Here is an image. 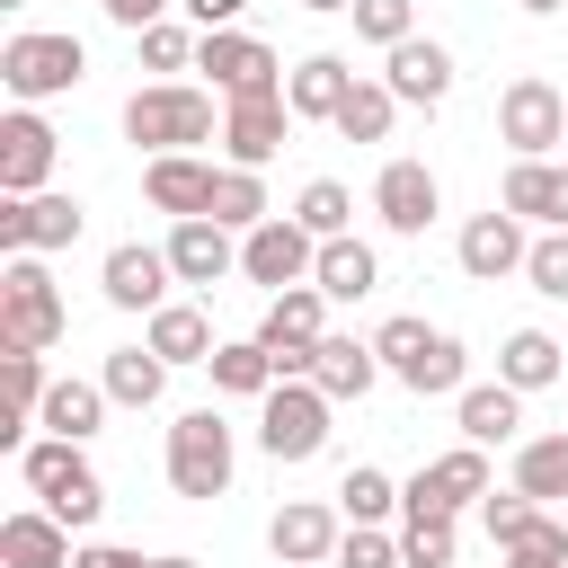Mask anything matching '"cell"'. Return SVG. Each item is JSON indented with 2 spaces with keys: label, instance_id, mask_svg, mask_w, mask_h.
I'll return each mask as SVG.
<instances>
[{
  "label": "cell",
  "instance_id": "60d3db41",
  "mask_svg": "<svg viewBox=\"0 0 568 568\" xmlns=\"http://www.w3.org/2000/svg\"><path fill=\"white\" fill-rule=\"evenodd\" d=\"M479 524H488V541L506 550V541H524V532L541 524V506H532L524 488H506V497H479Z\"/></svg>",
  "mask_w": 568,
  "mask_h": 568
},
{
  "label": "cell",
  "instance_id": "52a82bcc",
  "mask_svg": "<svg viewBox=\"0 0 568 568\" xmlns=\"http://www.w3.org/2000/svg\"><path fill=\"white\" fill-rule=\"evenodd\" d=\"M497 142H506L515 160H550V142H568V98H559L541 71L506 80V98H497Z\"/></svg>",
  "mask_w": 568,
  "mask_h": 568
},
{
  "label": "cell",
  "instance_id": "836d02e7",
  "mask_svg": "<svg viewBox=\"0 0 568 568\" xmlns=\"http://www.w3.org/2000/svg\"><path fill=\"white\" fill-rule=\"evenodd\" d=\"M293 222H302L311 240H346V222H355V195H346L337 178H311V186L293 195Z\"/></svg>",
  "mask_w": 568,
  "mask_h": 568
},
{
  "label": "cell",
  "instance_id": "c3c4849f",
  "mask_svg": "<svg viewBox=\"0 0 568 568\" xmlns=\"http://www.w3.org/2000/svg\"><path fill=\"white\" fill-rule=\"evenodd\" d=\"M302 9H320V18H328V9H355V0H302Z\"/></svg>",
  "mask_w": 568,
  "mask_h": 568
},
{
  "label": "cell",
  "instance_id": "ffe728a7",
  "mask_svg": "<svg viewBox=\"0 0 568 568\" xmlns=\"http://www.w3.org/2000/svg\"><path fill=\"white\" fill-rule=\"evenodd\" d=\"M169 266H178V284H222L240 266V231H222L213 213L204 222H178L169 231Z\"/></svg>",
  "mask_w": 568,
  "mask_h": 568
},
{
  "label": "cell",
  "instance_id": "7c38bea8",
  "mask_svg": "<svg viewBox=\"0 0 568 568\" xmlns=\"http://www.w3.org/2000/svg\"><path fill=\"white\" fill-rule=\"evenodd\" d=\"M373 213H382V231L417 240V231L444 213V186H435V169H426V160H390V169L373 178Z\"/></svg>",
  "mask_w": 568,
  "mask_h": 568
},
{
  "label": "cell",
  "instance_id": "1f68e13d",
  "mask_svg": "<svg viewBox=\"0 0 568 568\" xmlns=\"http://www.w3.org/2000/svg\"><path fill=\"white\" fill-rule=\"evenodd\" d=\"M213 222L222 231H257V222H275V204H266V186H257V169H222V186H213Z\"/></svg>",
  "mask_w": 568,
  "mask_h": 568
},
{
  "label": "cell",
  "instance_id": "d4e9b609",
  "mask_svg": "<svg viewBox=\"0 0 568 568\" xmlns=\"http://www.w3.org/2000/svg\"><path fill=\"white\" fill-rule=\"evenodd\" d=\"M559 373H568V346H559L550 328H515V337L497 346V382H506V390H550Z\"/></svg>",
  "mask_w": 568,
  "mask_h": 568
},
{
  "label": "cell",
  "instance_id": "ab89813d",
  "mask_svg": "<svg viewBox=\"0 0 568 568\" xmlns=\"http://www.w3.org/2000/svg\"><path fill=\"white\" fill-rule=\"evenodd\" d=\"M497 568H568V524L559 515H541L524 541H506V559Z\"/></svg>",
  "mask_w": 568,
  "mask_h": 568
},
{
  "label": "cell",
  "instance_id": "7a4b0ae2",
  "mask_svg": "<svg viewBox=\"0 0 568 568\" xmlns=\"http://www.w3.org/2000/svg\"><path fill=\"white\" fill-rule=\"evenodd\" d=\"M231 470H240V444H231L222 408H186V417L169 426V488L195 497V506H213V497L231 488Z\"/></svg>",
  "mask_w": 568,
  "mask_h": 568
},
{
  "label": "cell",
  "instance_id": "3957f363",
  "mask_svg": "<svg viewBox=\"0 0 568 568\" xmlns=\"http://www.w3.org/2000/svg\"><path fill=\"white\" fill-rule=\"evenodd\" d=\"M18 479L44 497V515H62L71 532H89L98 524V506H106V488H98V470L80 462V444H62V435H44V444H27L18 453Z\"/></svg>",
  "mask_w": 568,
  "mask_h": 568
},
{
  "label": "cell",
  "instance_id": "d6986e66",
  "mask_svg": "<svg viewBox=\"0 0 568 568\" xmlns=\"http://www.w3.org/2000/svg\"><path fill=\"white\" fill-rule=\"evenodd\" d=\"M346 89H355V62H346V53H311V62L284 71V106H293V124H337Z\"/></svg>",
  "mask_w": 568,
  "mask_h": 568
},
{
  "label": "cell",
  "instance_id": "9c48e42d",
  "mask_svg": "<svg viewBox=\"0 0 568 568\" xmlns=\"http://www.w3.org/2000/svg\"><path fill=\"white\" fill-rule=\"evenodd\" d=\"M89 231V204L80 195H9L0 204V248L9 257H53Z\"/></svg>",
  "mask_w": 568,
  "mask_h": 568
},
{
  "label": "cell",
  "instance_id": "277c9868",
  "mask_svg": "<svg viewBox=\"0 0 568 568\" xmlns=\"http://www.w3.org/2000/svg\"><path fill=\"white\" fill-rule=\"evenodd\" d=\"M0 80H9V98H62V89H80L89 80V44L80 36H53V27H27V36H9L0 44Z\"/></svg>",
  "mask_w": 568,
  "mask_h": 568
},
{
  "label": "cell",
  "instance_id": "4fadbf2b",
  "mask_svg": "<svg viewBox=\"0 0 568 568\" xmlns=\"http://www.w3.org/2000/svg\"><path fill=\"white\" fill-rule=\"evenodd\" d=\"M524 257H532V240H524V222H515L506 204H488V213H470V222H462V275H470V284L524 275Z\"/></svg>",
  "mask_w": 568,
  "mask_h": 568
},
{
  "label": "cell",
  "instance_id": "cb8c5ba5",
  "mask_svg": "<svg viewBox=\"0 0 568 568\" xmlns=\"http://www.w3.org/2000/svg\"><path fill=\"white\" fill-rule=\"evenodd\" d=\"M453 417H462V444H515V426H524V390H506V382H470L462 399H453Z\"/></svg>",
  "mask_w": 568,
  "mask_h": 568
},
{
  "label": "cell",
  "instance_id": "d590c367",
  "mask_svg": "<svg viewBox=\"0 0 568 568\" xmlns=\"http://www.w3.org/2000/svg\"><path fill=\"white\" fill-rule=\"evenodd\" d=\"M337 515H346V524H382V515H399V479L373 470V462H355L346 488H337Z\"/></svg>",
  "mask_w": 568,
  "mask_h": 568
},
{
  "label": "cell",
  "instance_id": "4dcf8cb0",
  "mask_svg": "<svg viewBox=\"0 0 568 568\" xmlns=\"http://www.w3.org/2000/svg\"><path fill=\"white\" fill-rule=\"evenodd\" d=\"M98 382H106V399H115V408H151V399L169 390V364H160L151 346H115Z\"/></svg>",
  "mask_w": 568,
  "mask_h": 568
},
{
  "label": "cell",
  "instance_id": "7dc6e473",
  "mask_svg": "<svg viewBox=\"0 0 568 568\" xmlns=\"http://www.w3.org/2000/svg\"><path fill=\"white\" fill-rule=\"evenodd\" d=\"M71 568H151V559H142V550H115V541H80Z\"/></svg>",
  "mask_w": 568,
  "mask_h": 568
},
{
  "label": "cell",
  "instance_id": "484cf974",
  "mask_svg": "<svg viewBox=\"0 0 568 568\" xmlns=\"http://www.w3.org/2000/svg\"><path fill=\"white\" fill-rule=\"evenodd\" d=\"M311 284L328 293V302H364L373 284H382V257L346 231V240H320V266H311Z\"/></svg>",
  "mask_w": 568,
  "mask_h": 568
},
{
  "label": "cell",
  "instance_id": "5bb4252c",
  "mask_svg": "<svg viewBox=\"0 0 568 568\" xmlns=\"http://www.w3.org/2000/svg\"><path fill=\"white\" fill-rule=\"evenodd\" d=\"M169 248H142V240H115L106 248V266H98V293L115 302V311H160L169 302Z\"/></svg>",
  "mask_w": 568,
  "mask_h": 568
},
{
  "label": "cell",
  "instance_id": "74e56055",
  "mask_svg": "<svg viewBox=\"0 0 568 568\" xmlns=\"http://www.w3.org/2000/svg\"><path fill=\"white\" fill-rule=\"evenodd\" d=\"M355 36L382 44V53L408 44V36H417V0H355Z\"/></svg>",
  "mask_w": 568,
  "mask_h": 568
},
{
  "label": "cell",
  "instance_id": "f6af8a7d",
  "mask_svg": "<svg viewBox=\"0 0 568 568\" xmlns=\"http://www.w3.org/2000/svg\"><path fill=\"white\" fill-rule=\"evenodd\" d=\"M98 9H106L124 36H142V27H160V18H169V9H186V0H98Z\"/></svg>",
  "mask_w": 568,
  "mask_h": 568
},
{
  "label": "cell",
  "instance_id": "603a6c76",
  "mask_svg": "<svg viewBox=\"0 0 568 568\" xmlns=\"http://www.w3.org/2000/svg\"><path fill=\"white\" fill-rule=\"evenodd\" d=\"M142 346H151L160 364H213V346H222V337H213V320H204L195 302H160V311H151V328H142Z\"/></svg>",
  "mask_w": 568,
  "mask_h": 568
},
{
  "label": "cell",
  "instance_id": "4316f807",
  "mask_svg": "<svg viewBox=\"0 0 568 568\" xmlns=\"http://www.w3.org/2000/svg\"><path fill=\"white\" fill-rule=\"evenodd\" d=\"M311 382H320L328 399H364V390L382 382V355H373L364 337H320V355H311Z\"/></svg>",
  "mask_w": 568,
  "mask_h": 568
},
{
  "label": "cell",
  "instance_id": "6da1fadb",
  "mask_svg": "<svg viewBox=\"0 0 568 568\" xmlns=\"http://www.w3.org/2000/svg\"><path fill=\"white\" fill-rule=\"evenodd\" d=\"M124 142H151V160L195 151V142H213V98L186 80H151L124 98Z\"/></svg>",
  "mask_w": 568,
  "mask_h": 568
},
{
  "label": "cell",
  "instance_id": "d6a6232c",
  "mask_svg": "<svg viewBox=\"0 0 568 568\" xmlns=\"http://www.w3.org/2000/svg\"><path fill=\"white\" fill-rule=\"evenodd\" d=\"M390 115H399V98H390L382 80H355L346 106H337V133H346V142H390Z\"/></svg>",
  "mask_w": 568,
  "mask_h": 568
},
{
  "label": "cell",
  "instance_id": "f546056e",
  "mask_svg": "<svg viewBox=\"0 0 568 568\" xmlns=\"http://www.w3.org/2000/svg\"><path fill=\"white\" fill-rule=\"evenodd\" d=\"M515 488H524L532 506L568 497V426H559V435H524V444H515Z\"/></svg>",
  "mask_w": 568,
  "mask_h": 568
},
{
  "label": "cell",
  "instance_id": "b9f144b4",
  "mask_svg": "<svg viewBox=\"0 0 568 568\" xmlns=\"http://www.w3.org/2000/svg\"><path fill=\"white\" fill-rule=\"evenodd\" d=\"M337 568H408V559H399V532H382V524H346Z\"/></svg>",
  "mask_w": 568,
  "mask_h": 568
},
{
  "label": "cell",
  "instance_id": "7402d4cb",
  "mask_svg": "<svg viewBox=\"0 0 568 568\" xmlns=\"http://www.w3.org/2000/svg\"><path fill=\"white\" fill-rule=\"evenodd\" d=\"M0 559H9V568H71L80 550H71V524H62V515L27 506V515L0 524Z\"/></svg>",
  "mask_w": 568,
  "mask_h": 568
},
{
  "label": "cell",
  "instance_id": "681fc988",
  "mask_svg": "<svg viewBox=\"0 0 568 568\" xmlns=\"http://www.w3.org/2000/svg\"><path fill=\"white\" fill-rule=\"evenodd\" d=\"M524 9H532V18H550V9H568V0H524Z\"/></svg>",
  "mask_w": 568,
  "mask_h": 568
},
{
  "label": "cell",
  "instance_id": "f35d334b",
  "mask_svg": "<svg viewBox=\"0 0 568 568\" xmlns=\"http://www.w3.org/2000/svg\"><path fill=\"white\" fill-rule=\"evenodd\" d=\"M426 346H435V328H426V320H408V311L373 328V355H382V373H408V364H417Z\"/></svg>",
  "mask_w": 568,
  "mask_h": 568
},
{
  "label": "cell",
  "instance_id": "ac0fdd59",
  "mask_svg": "<svg viewBox=\"0 0 568 568\" xmlns=\"http://www.w3.org/2000/svg\"><path fill=\"white\" fill-rule=\"evenodd\" d=\"M382 89H390L399 106H444V98H453V53H444L435 36H408V44H390Z\"/></svg>",
  "mask_w": 568,
  "mask_h": 568
},
{
  "label": "cell",
  "instance_id": "44dd1931",
  "mask_svg": "<svg viewBox=\"0 0 568 568\" xmlns=\"http://www.w3.org/2000/svg\"><path fill=\"white\" fill-rule=\"evenodd\" d=\"M497 204H506L515 222H550V231H568V169H550V160H515L506 186H497Z\"/></svg>",
  "mask_w": 568,
  "mask_h": 568
},
{
  "label": "cell",
  "instance_id": "8d00e7d4",
  "mask_svg": "<svg viewBox=\"0 0 568 568\" xmlns=\"http://www.w3.org/2000/svg\"><path fill=\"white\" fill-rule=\"evenodd\" d=\"M453 550H462L453 515H399V559L408 568H453Z\"/></svg>",
  "mask_w": 568,
  "mask_h": 568
},
{
  "label": "cell",
  "instance_id": "f907efd6",
  "mask_svg": "<svg viewBox=\"0 0 568 568\" xmlns=\"http://www.w3.org/2000/svg\"><path fill=\"white\" fill-rule=\"evenodd\" d=\"M151 568H195V559H151Z\"/></svg>",
  "mask_w": 568,
  "mask_h": 568
},
{
  "label": "cell",
  "instance_id": "e575fe53",
  "mask_svg": "<svg viewBox=\"0 0 568 568\" xmlns=\"http://www.w3.org/2000/svg\"><path fill=\"white\" fill-rule=\"evenodd\" d=\"M462 373H470V355H462V337H444V328H435V346H426V355H417V364H408L399 382H408L417 399H444V390L462 399Z\"/></svg>",
  "mask_w": 568,
  "mask_h": 568
},
{
  "label": "cell",
  "instance_id": "ba28073f",
  "mask_svg": "<svg viewBox=\"0 0 568 568\" xmlns=\"http://www.w3.org/2000/svg\"><path fill=\"white\" fill-rule=\"evenodd\" d=\"M195 71H213L222 106H231V98H284V62H275V44H257V36H240V27L204 36V44H195Z\"/></svg>",
  "mask_w": 568,
  "mask_h": 568
},
{
  "label": "cell",
  "instance_id": "ee69618b",
  "mask_svg": "<svg viewBox=\"0 0 568 568\" xmlns=\"http://www.w3.org/2000/svg\"><path fill=\"white\" fill-rule=\"evenodd\" d=\"M524 275H532V293L568 302V231H541V240H532V257H524Z\"/></svg>",
  "mask_w": 568,
  "mask_h": 568
},
{
  "label": "cell",
  "instance_id": "9a60e30c",
  "mask_svg": "<svg viewBox=\"0 0 568 568\" xmlns=\"http://www.w3.org/2000/svg\"><path fill=\"white\" fill-rule=\"evenodd\" d=\"M284 133H293V106H284V98H231V106H222V151H231V169H266V160L284 151Z\"/></svg>",
  "mask_w": 568,
  "mask_h": 568
},
{
  "label": "cell",
  "instance_id": "7bdbcfd3",
  "mask_svg": "<svg viewBox=\"0 0 568 568\" xmlns=\"http://www.w3.org/2000/svg\"><path fill=\"white\" fill-rule=\"evenodd\" d=\"M133 44H142V62H151V71H186V62H195V44H204V36H186V27H178V18H160V27H142V36H133Z\"/></svg>",
  "mask_w": 568,
  "mask_h": 568
},
{
  "label": "cell",
  "instance_id": "e0dca14e",
  "mask_svg": "<svg viewBox=\"0 0 568 568\" xmlns=\"http://www.w3.org/2000/svg\"><path fill=\"white\" fill-rule=\"evenodd\" d=\"M337 541H346V524H337V506H284L275 524H266V550L284 559V568H328L337 559Z\"/></svg>",
  "mask_w": 568,
  "mask_h": 568
},
{
  "label": "cell",
  "instance_id": "2e32d148",
  "mask_svg": "<svg viewBox=\"0 0 568 568\" xmlns=\"http://www.w3.org/2000/svg\"><path fill=\"white\" fill-rule=\"evenodd\" d=\"M44 178H53V124L36 106L0 115V195H44Z\"/></svg>",
  "mask_w": 568,
  "mask_h": 568
},
{
  "label": "cell",
  "instance_id": "8992f818",
  "mask_svg": "<svg viewBox=\"0 0 568 568\" xmlns=\"http://www.w3.org/2000/svg\"><path fill=\"white\" fill-rule=\"evenodd\" d=\"M328 390L320 382H275L266 399H257V444L275 453V462H311L320 444H328Z\"/></svg>",
  "mask_w": 568,
  "mask_h": 568
},
{
  "label": "cell",
  "instance_id": "f1b7e54d",
  "mask_svg": "<svg viewBox=\"0 0 568 568\" xmlns=\"http://www.w3.org/2000/svg\"><path fill=\"white\" fill-rule=\"evenodd\" d=\"M204 373H213V390H231V399H266V390H275V355H266L257 337H222Z\"/></svg>",
  "mask_w": 568,
  "mask_h": 568
},
{
  "label": "cell",
  "instance_id": "8fae6325",
  "mask_svg": "<svg viewBox=\"0 0 568 568\" xmlns=\"http://www.w3.org/2000/svg\"><path fill=\"white\" fill-rule=\"evenodd\" d=\"M213 186H222V169L195 160V151H169V160L142 169V195H151V213H169V222H204V213H213Z\"/></svg>",
  "mask_w": 568,
  "mask_h": 568
},
{
  "label": "cell",
  "instance_id": "83f0119b",
  "mask_svg": "<svg viewBox=\"0 0 568 568\" xmlns=\"http://www.w3.org/2000/svg\"><path fill=\"white\" fill-rule=\"evenodd\" d=\"M106 408H115V399H106V382H53V390H44V417H36V426H53L62 444H89V435L106 426Z\"/></svg>",
  "mask_w": 568,
  "mask_h": 568
},
{
  "label": "cell",
  "instance_id": "bcb514c9",
  "mask_svg": "<svg viewBox=\"0 0 568 568\" xmlns=\"http://www.w3.org/2000/svg\"><path fill=\"white\" fill-rule=\"evenodd\" d=\"M240 9H248V0H186L195 36H222V27H240Z\"/></svg>",
  "mask_w": 568,
  "mask_h": 568
},
{
  "label": "cell",
  "instance_id": "5b68a950",
  "mask_svg": "<svg viewBox=\"0 0 568 568\" xmlns=\"http://www.w3.org/2000/svg\"><path fill=\"white\" fill-rule=\"evenodd\" d=\"M62 328H71V320H62V293H53L44 257H9V275H0V346L44 355Z\"/></svg>",
  "mask_w": 568,
  "mask_h": 568
},
{
  "label": "cell",
  "instance_id": "30bf717a",
  "mask_svg": "<svg viewBox=\"0 0 568 568\" xmlns=\"http://www.w3.org/2000/svg\"><path fill=\"white\" fill-rule=\"evenodd\" d=\"M311 266H320V240H311L293 213H275V222H257V231L240 240V275H248V284H266V293L311 284Z\"/></svg>",
  "mask_w": 568,
  "mask_h": 568
}]
</instances>
